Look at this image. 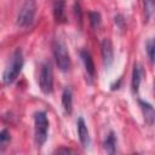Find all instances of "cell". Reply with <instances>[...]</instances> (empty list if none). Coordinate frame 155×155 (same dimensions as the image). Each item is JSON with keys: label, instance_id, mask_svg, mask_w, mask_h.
<instances>
[{"label": "cell", "instance_id": "14", "mask_svg": "<svg viewBox=\"0 0 155 155\" xmlns=\"http://www.w3.org/2000/svg\"><path fill=\"white\" fill-rule=\"evenodd\" d=\"M143 4H144L145 18L149 21L153 16V12H154V0H143Z\"/></svg>", "mask_w": 155, "mask_h": 155}, {"label": "cell", "instance_id": "17", "mask_svg": "<svg viewBox=\"0 0 155 155\" xmlns=\"http://www.w3.org/2000/svg\"><path fill=\"white\" fill-rule=\"evenodd\" d=\"M145 50H147L149 61L153 63V62H154V40H153V39H150V40L147 41V44H145Z\"/></svg>", "mask_w": 155, "mask_h": 155}, {"label": "cell", "instance_id": "12", "mask_svg": "<svg viewBox=\"0 0 155 155\" xmlns=\"http://www.w3.org/2000/svg\"><path fill=\"white\" fill-rule=\"evenodd\" d=\"M62 105L67 114H71L73 111V93L70 88H64L62 93Z\"/></svg>", "mask_w": 155, "mask_h": 155}, {"label": "cell", "instance_id": "8", "mask_svg": "<svg viewBox=\"0 0 155 155\" xmlns=\"http://www.w3.org/2000/svg\"><path fill=\"white\" fill-rule=\"evenodd\" d=\"M78 134H79V139H80V143L84 148H87L90 147V143H91V139H90V133H88V130H87V126L85 124V120L82 117H79L78 120Z\"/></svg>", "mask_w": 155, "mask_h": 155}, {"label": "cell", "instance_id": "7", "mask_svg": "<svg viewBox=\"0 0 155 155\" xmlns=\"http://www.w3.org/2000/svg\"><path fill=\"white\" fill-rule=\"evenodd\" d=\"M80 58L84 63V67H85V70H86L88 78L92 80L96 75V68H94V63H93L91 53L87 50H81L80 51Z\"/></svg>", "mask_w": 155, "mask_h": 155}, {"label": "cell", "instance_id": "19", "mask_svg": "<svg viewBox=\"0 0 155 155\" xmlns=\"http://www.w3.org/2000/svg\"><path fill=\"white\" fill-rule=\"evenodd\" d=\"M57 153H71V150H69V149H58Z\"/></svg>", "mask_w": 155, "mask_h": 155}, {"label": "cell", "instance_id": "13", "mask_svg": "<svg viewBox=\"0 0 155 155\" xmlns=\"http://www.w3.org/2000/svg\"><path fill=\"white\" fill-rule=\"evenodd\" d=\"M104 148H105L107 153H109V154L115 153V150H116V139H115L114 132H109V134L107 136V138L104 140Z\"/></svg>", "mask_w": 155, "mask_h": 155}, {"label": "cell", "instance_id": "5", "mask_svg": "<svg viewBox=\"0 0 155 155\" xmlns=\"http://www.w3.org/2000/svg\"><path fill=\"white\" fill-rule=\"evenodd\" d=\"M39 86L42 93L50 94L53 90V70L50 62H45L41 65L39 75Z\"/></svg>", "mask_w": 155, "mask_h": 155}, {"label": "cell", "instance_id": "10", "mask_svg": "<svg viewBox=\"0 0 155 155\" xmlns=\"http://www.w3.org/2000/svg\"><path fill=\"white\" fill-rule=\"evenodd\" d=\"M138 103H139V107H140L142 113L144 115L145 122H148L149 125H153V122H154V108H153V105L145 101H142V99H138Z\"/></svg>", "mask_w": 155, "mask_h": 155}, {"label": "cell", "instance_id": "3", "mask_svg": "<svg viewBox=\"0 0 155 155\" xmlns=\"http://www.w3.org/2000/svg\"><path fill=\"white\" fill-rule=\"evenodd\" d=\"M36 12V2L35 0H24L22 4L19 12L17 15V25L19 28H28L31 25Z\"/></svg>", "mask_w": 155, "mask_h": 155}, {"label": "cell", "instance_id": "18", "mask_svg": "<svg viewBox=\"0 0 155 155\" xmlns=\"http://www.w3.org/2000/svg\"><path fill=\"white\" fill-rule=\"evenodd\" d=\"M74 11H75L76 18H78V21L80 22V25H81V22H82V13H81V8H80V4H79L78 1L74 4Z\"/></svg>", "mask_w": 155, "mask_h": 155}, {"label": "cell", "instance_id": "2", "mask_svg": "<svg viewBox=\"0 0 155 155\" xmlns=\"http://www.w3.org/2000/svg\"><path fill=\"white\" fill-rule=\"evenodd\" d=\"M48 120L45 111H36L34 114V139L38 147H41L47 139Z\"/></svg>", "mask_w": 155, "mask_h": 155}, {"label": "cell", "instance_id": "6", "mask_svg": "<svg viewBox=\"0 0 155 155\" xmlns=\"http://www.w3.org/2000/svg\"><path fill=\"white\" fill-rule=\"evenodd\" d=\"M101 52H102V59L104 63V67L108 69L114 62V50L111 41L107 38H104L101 42Z\"/></svg>", "mask_w": 155, "mask_h": 155}, {"label": "cell", "instance_id": "9", "mask_svg": "<svg viewBox=\"0 0 155 155\" xmlns=\"http://www.w3.org/2000/svg\"><path fill=\"white\" fill-rule=\"evenodd\" d=\"M65 2L64 0H54L53 1V17L56 19L57 23H65L67 19H65Z\"/></svg>", "mask_w": 155, "mask_h": 155}, {"label": "cell", "instance_id": "15", "mask_svg": "<svg viewBox=\"0 0 155 155\" xmlns=\"http://www.w3.org/2000/svg\"><path fill=\"white\" fill-rule=\"evenodd\" d=\"M10 139H11V136H10L7 130L0 131V148H5L8 144Z\"/></svg>", "mask_w": 155, "mask_h": 155}, {"label": "cell", "instance_id": "4", "mask_svg": "<svg viewBox=\"0 0 155 155\" xmlns=\"http://www.w3.org/2000/svg\"><path fill=\"white\" fill-rule=\"evenodd\" d=\"M52 51L54 56L56 64L62 71H67L70 68V56L65 44L62 40H54L52 44Z\"/></svg>", "mask_w": 155, "mask_h": 155}, {"label": "cell", "instance_id": "16", "mask_svg": "<svg viewBox=\"0 0 155 155\" xmlns=\"http://www.w3.org/2000/svg\"><path fill=\"white\" fill-rule=\"evenodd\" d=\"M90 22H91L93 28H98L101 25V22H102L99 12H91L90 13Z\"/></svg>", "mask_w": 155, "mask_h": 155}, {"label": "cell", "instance_id": "11", "mask_svg": "<svg viewBox=\"0 0 155 155\" xmlns=\"http://www.w3.org/2000/svg\"><path fill=\"white\" fill-rule=\"evenodd\" d=\"M143 76V69L139 64H134L133 71H132V91L133 93H137L139 90V85Z\"/></svg>", "mask_w": 155, "mask_h": 155}, {"label": "cell", "instance_id": "1", "mask_svg": "<svg viewBox=\"0 0 155 155\" xmlns=\"http://www.w3.org/2000/svg\"><path fill=\"white\" fill-rule=\"evenodd\" d=\"M23 63H24L23 52H22V50L17 48L12 53V56L4 70V74H2V81L6 86H8L16 81V79L18 78V75L23 68Z\"/></svg>", "mask_w": 155, "mask_h": 155}]
</instances>
